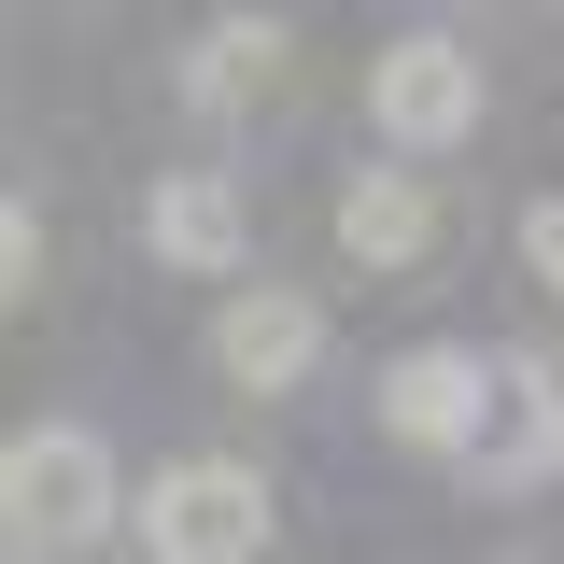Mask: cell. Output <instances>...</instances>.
<instances>
[{
    "instance_id": "6da1fadb",
    "label": "cell",
    "mask_w": 564,
    "mask_h": 564,
    "mask_svg": "<svg viewBox=\"0 0 564 564\" xmlns=\"http://www.w3.org/2000/svg\"><path fill=\"white\" fill-rule=\"evenodd\" d=\"M128 522H141L155 564H254L269 522H282V494H269V466H240V452H170Z\"/></svg>"
},
{
    "instance_id": "7a4b0ae2",
    "label": "cell",
    "mask_w": 564,
    "mask_h": 564,
    "mask_svg": "<svg viewBox=\"0 0 564 564\" xmlns=\"http://www.w3.org/2000/svg\"><path fill=\"white\" fill-rule=\"evenodd\" d=\"M0 508H14V551H85V536L128 522L141 494L113 480V437L99 423H29L0 452Z\"/></svg>"
},
{
    "instance_id": "3957f363",
    "label": "cell",
    "mask_w": 564,
    "mask_h": 564,
    "mask_svg": "<svg viewBox=\"0 0 564 564\" xmlns=\"http://www.w3.org/2000/svg\"><path fill=\"white\" fill-rule=\"evenodd\" d=\"M480 113H494V85H480V57L452 29H395L367 57V128L395 155H452V141H480Z\"/></svg>"
},
{
    "instance_id": "277c9868",
    "label": "cell",
    "mask_w": 564,
    "mask_h": 564,
    "mask_svg": "<svg viewBox=\"0 0 564 564\" xmlns=\"http://www.w3.org/2000/svg\"><path fill=\"white\" fill-rule=\"evenodd\" d=\"M494 410H508V367L466 352V339H423V352L381 367V437H410V452H466V466H480Z\"/></svg>"
},
{
    "instance_id": "5b68a950",
    "label": "cell",
    "mask_w": 564,
    "mask_h": 564,
    "mask_svg": "<svg viewBox=\"0 0 564 564\" xmlns=\"http://www.w3.org/2000/svg\"><path fill=\"white\" fill-rule=\"evenodd\" d=\"M212 367H226V395H254V410H282L311 367H325V311L296 296V282H240L226 311H212Z\"/></svg>"
},
{
    "instance_id": "8992f818",
    "label": "cell",
    "mask_w": 564,
    "mask_h": 564,
    "mask_svg": "<svg viewBox=\"0 0 564 564\" xmlns=\"http://www.w3.org/2000/svg\"><path fill=\"white\" fill-rule=\"evenodd\" d=\"M141 240H155L184 282H226V296H240V269H254V212H240L226 170H170V184L141 198Z\"/></svg>"
},
{
    "instance_id": "52a82bcc",
    "label": "cell",
    "mask_w": 564,
    "mask_h": 564,
    "mask_svg": "<svg viewBox=\"0 0 564 564\" xmlns=\"http://www.w3.org/2000/svg\"><path fill=\"white\" fill-rule=\"evenodd\" d=\"M282 70H296V29L282 14H212L184 43V113H254Z\"/></svg>"
},
{
    "instance_id": "ba28073f",
    "label": "cell",
    "mask_w": 564,
    "mask_h": 564,
    "mask_svg": "<svg viewBox=\"0 0 564 564\" xmlns=\"http://www.w3.org/2000/svg\"><path fill=\"white\" fill-rule=\"evenodd\" d=\"M339 254L352 269H423L437 254V184L423 170H352L339 184Z\"/></svg>"
},
{
    "instance_id": "9c48e42d",
    "label": "cell",
    "mask_w": 564,
    "mask_h": 564,
    "mask_svg": "<svg viewBox=\"0 0 564 564\" xmlns=\"http://www.w3.org/2000/svg\"><path fill=\"white\" fill-rule=\"evenodd\" d=\"M29 282H43V212L14 198V212H0V296H29Z\"/></svg>"
},
{
    "instance_id": "30bf717a",
    "label": "cell",
    "mask_w": 564,
    "mask_h": 564,
    "mask_svg": "<svg viewBox=\"0 0 564 564\" xmlns=\"http://www.w3.org/2000/svg\"><path fill=\"white\" fill-rule=\"evenodd\" d=\"M508 410H536L564 437V367H551V352H508Z\"/></svg>"
},
{
    "instance_id": "8fae6325",
    "label": "cell",
    "mask_w": 564,
    "mask_h": 564,
    "mask_svg": "<svg viewBox=\"0 0 564 564\" xmlns=\"http://www.w3.org/2000/svg\"><path fill=\"white\" fill-rule=\"evenodd\" d=\"M522 269L564 296V198H536V212H522Z\"/></svg>"
}]
</instances>
